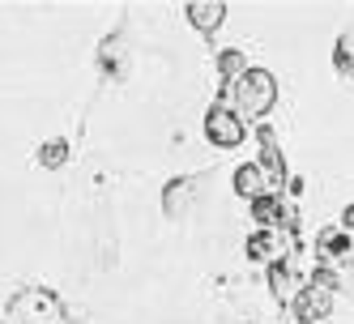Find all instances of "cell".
Instances as JSON below:
<instances>
[{
    "mask_svg": "<svg viewBox=\"0 0 354 324\" xmlns=\"http://www.w3.org/2000/svg\"><path fill=\"white\" fill-rule=\"evenodd\" d=\"M235 98V115H265L273 103H277V82L269 68H243L239 77L231 82V90H226Z\"/></svg>",
    "mask_w": 354,
    "mask_h": 324,
    "instance_id": "1",
    "label": "cell"
},
{
    "mask_svg": "<svg viewBox=\"0 0 354 324\" xmlns=\"http://www.w3.org/2000/svg\"><path fill=\"white\" fill-rule=\"evenodd\" d=\"M188 17H192L196 30L214 35V30L222 26V17H226V5H222V0H205V5H201V0H192V5H188Z\"/></svg>",
    "mask_w": 354,
    "mask_h": 324,
    "instance_id": "6",
    "label": "cell"
},
{
    "mask_svg": "<svg viewBox=\"0 0 354 324\" xmlns=\"http://www.w3.org/2000/svg\"><path fill=\"white\" fill-rule=\"evenodd\" d=\"M328 307H333V294L324 286H303L299 290V316L303 320H320V316H328Z\"/></svg>",
    "mask_w": 354,
    "mask_h": 324,
    "instance_id": "5",
    "label": "cell"
},
{
    "mask_svg": "<svg viewBox=\"0 0 354 324\" xmlns=\"http://www.w3.org/2000/svg\"><path fill=\"white\" fill-rule=\"evenodd\" d=\"M342 231H346V235H354V205H350V209H346V218H342Z\"/></svg>",
    "mask_w": 354,
    "mask_h": 324,
    "instance_id": "11",
    "label": "cell"
},
{
    "mask_svg": "<svg viewBox=\"0 0 354 324\" xmlns=\"http://www.w3.org/2000/svg\"><path fill=\"white\" fill-rule=\"evenodd\" d=\"M235 192L248 196V201H265V196H273L277 188L269 184V175L261 171V162H248V166L235 171Z\"/></svg>",
    "mask_w": 354,
    "mask_h": 324,
    "instance_id": "3",
    "label": "cell"
},
{
    "mask_svg": "<svg viewBox=\"0 0 354 324\" xmlns=\"http://www.w3.org/2000/svg\"><path fill=\"white\" fill-rule=\"evenodd\" d=\"M222 77H226V86H231L235 77H239V73H243V60H239V52H222Z\"/></svg>",
    "mask_w": 354,
    "mask_h": 324,
    "instance_id": "8",
    "label": "cell"
},
{
    "mask_svg": "<svg viewBox=\"0 0 354 324\" xmlns=\"http://www.w3.org/2000/svg\"><path fill=\"white\" fill-rule=\"evenodd\" d=\"M269 247H273V239H269V235H257V239L248 243V256H257V260H261V256H269Z\"/></svg>",
    "mask_w": 354,
    "mask_h": 324,
    "instance_id": "9",
    "label": "cell"
},
{
    "mask_svg": "<svg viewBox=\"0 0 354 324\" xmlns=\"http://www.w3.org/2000/svg\"><path fill=\"white\" fill-rule=\"evenodd\" d=\"M320 256L328 265H354V235H346L342 227H328L320 235Z\"/></svg>",
    "mask_w": 354,
    "mask_h": 324,
    "instance_id": "4",
    "label": "cell"
},
{
    "mask_svg": "<svg viewBox=\"0 0 354 324\" xmlns=\"http://www.w3.org/2000/svg\"><path fill=\"white\" fill-rule=\"evenodd\" d=\"M333 64H337V73H342V77H350V82H354V35L337 39V52H333Z\"/></svg>",
    "mask_w": 354,
    "mask_h": 324,
    "instance_id": "7",
    "label": "cell"
},
{
    "mask_svg": "<svg viewBox=\"0 0 354 324\" xmlns=\"http://www.w3.org/2000/svg\"><path fill=\"white\" fill-rule=\"evenodd\" d=\"M60 154H64V145H47V149H43V162H47V166H56Z\"/></svg>",
    "mask_w": 354,
    "mask_h": 324,
    "instance_id": "10",
    "label": "cell"
},
{
    "mask_svg": "<svg viewBox=\"0 0 354 324\" xmlns=\"http://www.w3.org/2000/svg\"><path fill=\"white\" fill-rule=\"evenodd\" d=\"M205 137H209L218 149H235V145L248 137L243 120L235 115V107L226 103V98H222V103H214V107L205 111Z\"/></svg>",
    "mask_w": 354,
    "mask_h": 324,
    "instance_id": "2",
    "label": "cell"
}]
</instances>
